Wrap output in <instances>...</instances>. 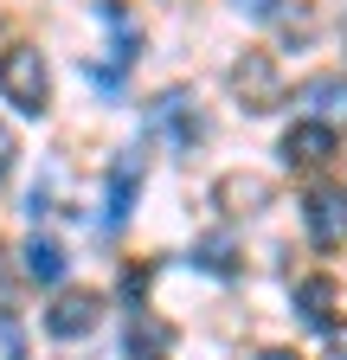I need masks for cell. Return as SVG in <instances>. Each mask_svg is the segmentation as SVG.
<instances>
[{
  "label": "cell",
  "mask_w": 347,
  "mask_h": 360,
  "mask_svg": "<svg viewBox=\"0 0 347 360\" xmlns=\"http://www.w3.org/2000/svg\"><path fill=\"white\" fill-rule=\"evenodd\" d=\"M97 322H103V302H97L91 290H65V296L46 309V335H52V341H84Z\"/></svg>",
  "instance_id": "cell-4"
},
{
  "label": "cell",
  "mask_w": 347,
  "mask_h": 360,
  "mask_svg": "<svg viewBox=\"0 0 347 360\" xmlns=\"http://www.w3.org/2000/svg\"><path fill=\"white\" fill-rule=\"evenodd\" d=\"M302 219H309V238H315L322 251H334V245L347 238V193H334V187L309 193V206H302Z\"/></svg>",
  "instance_id": "cell-5"
},
{
  "label": "cell",
  "mask_w": 347,
  "mask_h": 360,
  "mask_svg": "<svg viewBox=\"0 0 347 360\" xmlns=\"http://www.w3.org/2000/svg\"><path fill=\"white\" fill-rule=\"evenodd\" d=\"M334 155V129L328 122H296L289 135H283V161L289 167H322Z\"/></svg>",
  "instance_id": "cell-8"
},
{
  "label": "cell",
  "mask_w": 347,
  "mask_h": 360,
  "mask_svg": "<svg viewBox=\"0 0 347 360\" xmlns=\"http://www.w3.org/2000/svg\"><path fill=\"white\" fill-rule=\"evenodd\" d=\"M136 193H142V161H136V155H116V167H110V200H103V225H110V232H116V225H129Z\"/></svg>",
  "instance_id": "cell-6"
},
{
  "label": "cell",
  "mask_w": 347,
  "mask_h": 360,
  "mask_svg": "<svg viewBox=\"0 0 347 360\" xmlns=\"http://www.w3.org/2000/svg\"><path fill=\"white\" fill-rule=\"evenodd\" d=\"M13 155H20V142H13V129H7V122H0V180H7V174H13Z\"/></svg>",
  "instance_id": "cell-13"
},
{
  "label": "cell",
  "mask_w": 347,
  "mask_h": 360,
  "mask_svg": "<svg viewBox=\"0 0 347 360\" xmlns=\"http://www.w3.org/2000/svg\"><path fill=\"white\" fill-rule=\"evenodd\" d=\"M328 347H334V360H347V322H328Z\"/></svg>",
  "instance_id": "cell-15"
},
{
  "label": "cell",
  "mask_w": 347,
  "mask_h": 360,
  "mask_svg": "<svg viewBox=\"0 0 347 360\" xmlns=\"http://www.w3.org/2000/svg\"><path fill=\"white\" fill-rule=\"evenodd\" d=\"M193 264H199V270H212V277H232V270H238V251H232V238H225V232H212V238H199V245H193Z\"/></svg>",
  "instance_id": "cell-12"
},
{
  "label": "cell",
  "mask_w": 347,
  "mask_h": 360,
  "mask_svg": "<svg viewBox=\"0 0 347 360\" xmlns=\"http://www.w3.org/2000/svg\"><path fill=\"white\" fill-rule=\"evenodd\" d=\"M20 264H26V277H32V283H58V277H65V251H58L52 238H39V232L20 245Z\"/></svg>",
  "instance_id": "cell-11"
},
{
  "label": "cell",
  "mask_w": 347,
  "mask_h": 360,
  "mask_svg": "<svg viewBox=\"0 0 347 360\" xmlns=\"http://www.w3.org/2000/svg\"><path fill=\"white\" fill-rule=\"evenodd\" d=\"M0 97H7L20 116H46V103H52V71H46V58H39L32 45L0 52Z\"/></svg>",
  "instance_id": "cell-1"
},
{
  "label": "cell",
  "mask_w": 347,
  "mask_h": 360,
  "mask_svg": "<svg viewBox=\"0 0 347 360\" xmlns=\"http://www.w3.org/2000/svg\"><path fill=\"white\" fill-rule=\"evenodd\" d=\"M148 129H155V135H167L174 148H193L199 135H206V122H199V110H193L187 90H161V97L148 103Z\"/></svg>",
  "instance_id": "cell-3"
},
{
  "label": "cell",
  "mask_w": 347,
  "mask_h": 360,
  "mask_svg": "<svg viewBox=\"0 0 347 360\" xmlns=\"http://www.w3.org/2000/svg\"><path fill=\"white\" fill-rule=\"evenodd\" d=\"M334 302H341V283H334V277H302V283H296V315H302V322L328 328Z\"/></svg>",
  "instance_id": "cell-10"
},
{
  "label": "cell",
  "mask_w": 347,
  "mask_h": 360,
  "mask_svg": "<svg viewBox=\"0 0 347 360\" xmlns=\"http://www.w3.org/2000/svg\"><path fill=\"white\" fill-rule=\"evenodd\" d=\"M296 103L309 110V122H328V129L347 122V77H334V71L328 77H309V84L296 90Z\"/></svg>",
  "instance_id": "cell-7"
},
{
  "label": "cell",
  "mask_w": 347,
  "mask_h": 360,
  "mask_svg": "<svg viewBox=\"0 0 347 360\" xmlns=\"http://www.w3.org/2000/svg\"><path fill=\"white\" fill-rule=\"evenodd\" d=\"M232 97H238L251 116L277 110V103H283V71H277V58H270V52H244V58L232 65Z\"/></svg>",
  "instance_id": "cell-2"
},
{
  "label": "cell",
  "mask_w": 347,
  "mask_h": 360,
  "mask_svg": "<svg viewBox=\"0 0 347 360\" xmlns=\"http://www.w3.org/2000/svg\"><path fill=\"white\" fill-rule=\"evenodd\" d=\"M283 7V0H238V13H251V20H270Z\"/></svg>",
  "instance_id": "cell-14"
},
{
  "label": "cell",
  "mask_w": 347,
  "mask_h": 360,
  "mask_svg": "<svg viewBox=\"0 0 347 360\" xmlns=\"http://www.w3.org/2000/svg\"><path fill=\"white\" fill-rule=\"evenodd\" d=\"M212 200H219L225 212H264V206H270V180H257V174H225L219 187H212Z\"/></svg>",
  "instance_id": "cell-9"
},
{
  "label": "cell",
  "mask_w": 347,
  "mask_h": 360,
  "mask_svg": "<svg viewBox=\"0 0 347 360\" xmlns=\"http://www.w3.org/2000/svg\"><path fill=\"white\" fill-rule=\"evenodd\" d=\"M257 360H296V354L289 347H270V354H257Z\"/></svg>",
  "instance_id": "cell-16"
}]
</instances>
